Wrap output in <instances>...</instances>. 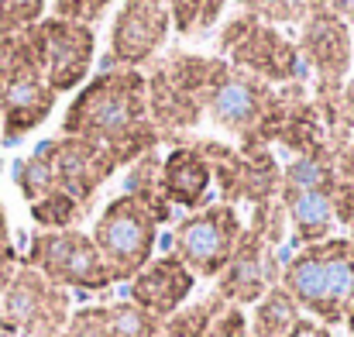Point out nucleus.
Listing matches in <instances>:
<instances>
[{
	"mask_svg": "<svg viewBox=\"0 0 354 337\" xmlns=\"http://www.w3.org/2000/svg\"><path fill=\"white\" fill-rule=\"evenodd\" d=\"M69 307L73 300L66 289L21 262L0 303V331L14 337H59L73 313Z\"/></svg>",
	"mask_w": 354,
	"mask_h": 337,
	"instance_id": "423d86ee",
	"label": "nucleus"
},
{
	"mask_svg": "<svg viewBox=\"0 0 354 337\" xmlns=\"http://www.w3.org/2000/svg\"><path fill=\"white\" fill-rule=\"evenodd\" d=\"M248 337H251V334H248Z\"/></svg>",
	"mask_w": 354,
	"mask_h": 337,
	"instance_id": "e433bc0d",
	"label": "nucleus"
},
{
	"mask_svg": "<svg viewBox=\"0 0 354 337\" xmlns=\"http://www.w3.org/2000/svg\"><path fill=\"white\" fill-rule=\"evenodd\" d=\"M221 48L231 55L237 69H244L254 80L268 83H289L296 76L299 52L289 38H282L272 24H261L248 14L234 17L221 31Z\"/></svg>",
	"mask_w": 354,
	"mask_h": 337,
	"instance_id": "9d476101",
	"label": "nucleus"
},
{
	"mask_svg": "<svg viewBox=\"0 0 354 337\" xmlns=\"http://www.w3.org/2000/svg\"><path fill=\"white\" fill-rule=\"evenodd\" d=\"M165 7H169L172 28H176L183 38H193V35L210 31V28L221 21L227 0H165Z\"/></svg>",
	"mask_w": 354,
	"mask_h": 337,
	"instance_id": "412c9836",
	"label": "nucleus"
},
{
	"mask_svg": "<svg viewBox=\"0 0 354 337\" xmlns=\"http://www.w3.org/2000/svg\"><path fill=\"white\" fill-rule=\"evenodd\" d=\"M83 214H86V207H80V203H76L69 193H62V190H52L48 197H41V200L31 203L35 224H41L45 230H73V227L80 224Z\"/></svg>",
	"mask_w": 354,
	"mask_h": 337,
	"instance_id": "5701e85b",
	"label": "nucleus"
},
{
	"mask_svg": "<svg viewBox=\"0 0 354 337\" xmlns=\"http://www.w3.org/2000/svg\"><path fill=\"white\" fill-rule=\"evenodd\" d=\"M59 337H111L107 307H83V310L69 313V320H66Z\"/></svg>",
	"mask_w": 354,
	"mask_h": 337,
	"instance_id": "a878e982",
	"label": "nucleus"
},
{
	"mask_svg": "<svg viewBox=\"0 0 354 337\" xmlns=\"http://www.w3.org/2000/svg\"><path fill=\"white\" fill-rule=\"evenodd\" d=\"M35 272H41L52 286L59 289H83V293H100L114 286L111 268L104 265L97 244L90 234L80 227L73 230H41L31 237L28 262Z\"/></svg>",
	"mask_w": 354,
	"mask_h": 337,
	"instance_id": "39448f33",
	"label": "nucleus"
},
{
	"mask_svg": "<svg viewBox=\"0 0 354 337\" xmlns=\"http://www.w3.org/2000/svg\"><path fill=\"white\" fill-rule=\"evenodd\" d=\"M55 93L48 90L28 28L0 38V134L17 141L48 120Z\"/></svg>",
	"mask_w": 354,
	"mask_h": 337,
	"instance_id": "7ed1b4c3",
	"label": "nucleus"
},
{
	"mask_svg": "<svg viewBox=\"0 0 354 337\" xmlns=\"http://www.w3.org/2000/svg\"><path fill=\"white\" fill-rule=\"evenodd\" d=\"M299 59H306L320 80V104L327 113V124H337V97L344 90V76L351 69V31L341 17L330 10L313 14L310 21L299 24V42H296Z\"/></svg>",
	"mask_w": 354,
	"mask_h": 337,
	"instance_id": "1a4fd4ad",
	"label": "nucleus"
},
{
	"mask_svg": "<svg viewBox=\"0 0 354 337\" xmlns=\"http://www.w3.org/2000/svg\"><path fill=\"white\" fill-rule=\"evenodd\" d=\"M10 244V227H7V214H3V203H0V248Z\"/></svg>",
	"mask_w": 354,
	"mask_h": 337,
	"instance_id": "72a5a7b5",
	"label": "nucleus"
},
{
	"mask_svg": "<svg viewBox=\"0 0 354 337\" xmlns=\"http://www.w3.org/2000/svg\"><path fill=\"white\" fill-rule=\"evenodd\" d=\"M14 183H17V190H21V197H24L28 203H35V200L48 197L52 190H59V186H55V169H52L48 145H41L35 155H28V158L17 162Z\"/></svg>",
	"mask_w": 354,
	"mask_h": 337,
	"instance_id": "4be33fe9",
	"label": "nucleus"
},
{
	"mask_svg": "<svg viewBox=\"0 0 354 337\" xmlns=\"http://www.w3.org/2000/svg\"><path fill=\"white\" fill-rule=\"evenodd\" d=\"M172 17L165 0H124L111 24V62L138 69L169 38Z\"/></svg>",
	"mask_w": 354,
	"mask_h": 337,
	"instance_id": "9b49d317",
	"label": "nucleus"
},
{
	"mask_svg": "<svg viewBox=\"0 0 354 337\" xmlns=\"http://www.w3.org/2000/svg\"><path fill=\"white\" fill-rule=\"evenodd\" d=\"M299 317H303V313H299L296 300H292L282 286H272V289L254 303L248 334L251 337H286Z\"/></svg>",
	"mask_w": 354,
	"mask_h": 337,
	"instance_id": "6ab92c4d",
	"label": "nucleus"
},
{
	"mask_svg": "<svg viewBox=\"0 0 354 337\" xmlns=\"http://www.w3.org/2000/svg\"><path fill=\"white\" fill-rule=\"evenodd\" d=\"M344 324H348V331L354 334V303L348 307V313H344Z\"/></svg>",
	"mask_w": 354,
	"mask_h": 337,
	"instance_id": "f704fd0d",
	"label": "nucleus"
},
{
	"mask_svg": "<svg viewBox=\"0 0 354 337\" xmlns=\"http://www.w3.org/2000/svg\"><path fill=\"white\" fill-rule=\"evenodd\" d=\"M286 337H330V327H324V324L313 320V317H299Z\"/></svg>",
	"mask_w": 354,
	"mask_h": 337,
	"instance_id": "2f4dec72",
	"label": "nucleus"
},
{
	"mask_svg": "<svg viewBox=\"0 0 354 337\" xmlns=\"http://www.w3.org/2000/svg\"><path fill=\"white\" fill-rule=\"evenodd\" d=\"M162 217L138 197H114L93 224V244L114 282H131L155 255Z\"/></svg>",
	"mask_w": 354,
	"mask_h": 337,
	"instance_id": "20e7f679",
	"label": "nucleus"
},
{
	"mask_svg": "<svg viewBox=\"0 0 354 337\" xmlns=\"http://www.w3.org/2000/svg\"><path fill=\"white\" fill-rule=\"evenodd\" d=\"M48 155H52V169H55V186L62 193H69L80 207L90 210L93 193L114 176V169H120V162L100 145H90L83 138H55L45 141Z\"/></svg>",
	"mask_w": 354,
	"mask_h": 337,
	"instance_id": "f8f14e48",
	"label": "nucleus"
},
{
	"mask_svg": "<svg viewBox=\"0 0 354 337\" xmlns=\"http://www.w3.org/2000/svg\"><path fill=\"white\" fill-rule=\"evenodd\" d=\"M279 203L286 207V217L292 224V237L306 248V244H320L334 234L337 217H334V203H330V190H303V193H289L279 197Z\"/></svg>",
	"mask_w": 354,
	"mask_h": 337,
	"instance_id": "f3484780",
	"label": "nucleus"
},
{
	"mask_svg": "<svg viewBox=\"0 0 354 337\" xmlns=\"http://www.w3.org/2000/svg\"><path fill=\"white\" fill-rule=\"evenodd\" d=\"M241 217L231 203H210L203 210H193L189 217H183L176 227V258L196 275V279H217L231 255H234L237 241H241Z\"/></svg>",
	"mask_w": 354,
	"mask_h": 337,
	"instance_id": "6e6552de",
	"label": "nucleus"
},
{
	"mask_svg": "<svg viewBox=\"0 0 354 337\" xmlns=\"http://www.w3.org/2000/svg\"><path fill=\"white\" fill-rule=\"evenodd\" d=\"M237 7L261 24H292V0H237Z\"/></svg>",
	"mask_w": 354,
	"mask_h": 337,
	"instance_id": "bb28decb",
	"label": "nucleus"
},
{
	"mask_svg": "<svg viewBox=\"0 0 354 337\" xmlns=\"http://www.w3.org/2000/svg\"><path fill=\"white\" fill-rule=\"evenodd\" d=\"M279 265H275V255L272 248L251 230L244 227L241 230V241H237L234 255L227 262V268L217 275V296L231 307H251L258 303L272 286H279Z\"/></svg>",
	"mask_w": 354,
	"mask_h": 337,
	"instance_id": "ddd939ff",
	"label": "nucleus"
},
{
	"mask_svg": "<svg viewBox=\"0 0 354 337\" xmlns=\"http://www.w3.org/2000/svg\"><path fill=\"white\" fill-rule=\"evenodd\" d=\"M327 10L341 17L344 24H354V0H327Z\"/></svg>",
	"mask_w": 354,
	"mask_h": 337,
	"instance_id": "473e14b6",
	"label": "nucleus"
},
{
	"mask_svg": "<svg viewBox=\"0 0 354 337\" xmlns=\"http://www.w3.org/2000/svg\"><path fill=\"white\" fill-rule=\"evenodd\" d=\"M41 14L45 0H0V38L31 28L35 21H41Z\"/></svg>",
	"mask_w": 354,
	"mask_h": 337,
	"instance_id": "393cba45",
	"label": "nucleus"
},
{
	"mask_svg": "<svg viewBox=\"0 0 354 337\" xmlns=\"http://www.w3.org/2000/svg\"><path fill=\"white\" fill-rule=\"evenodd\" d=\"M224 307L227 303L217 293L207 296V300H200V303H193V307H183L169 320H162L158 337H214V320H217V313Z\"/></svg>",
	"mask_w": 354,
	"mask_h": 337,
	"instance_id": "aec40b11",
	"label": "nucleus"
},
{
	"mask_svg": "<svg viewBox=\"0 0 354 337\" xmlns=\"http://www.w3.org/2000/svg\"><path fill=\"white\" fill-rule=\"evenodd\" d=\"M279 286L324 327L344 324V313L354 303V241L327 237L299 248L286 262Z\"/></svg>",
	"mask_w": 354,
	"mask_h": 337,
	"instance_id": "f03ea898",
	"label": "nucleus"
},
{
	"mask_svg": "<svg viewBox=\"0 0 354 337\" xmlns=\"http://www.w3.org/2000/svg\"><path fill=\"white\" fill-rule=\"evenodd\" d=\"M351 241H354V224H351Z\"/></svg>",
	"mask_w": 354,
	"mask_h": 337,
	"instance_id": "c9c22d12",
	"label": "nucleus"
},
{
	"mask_svg": "<svg viewBox=\"0 0 354 337\" xmlns=\"http://www.w3.org/2000/svg\"><path fill=\"white\" fill-rule=\"evenodd\" d=\"M62 134L107 148L120 165L155 152L158 131L148 120V80L138 69L100 73L66 107Z\"/></svg>",
	"mask_w": 354,
	"mask_h": 337,
	"instance_id": "f257e3e1",
	"label": "nucleus"
},
{
	"mask_svg": "<svg viewBox=\"0 0 354 337\" xmlns=\"http://www.w3.org/2000/svg\"><path fill=\"white\" fill-rule=\"evenodd\" d=\"M210 186H214V169L193 145H179L162 158L158 190H162L169 207L176 203V207L196 210L210 197Z\"/></svg>",
	"mask_w": 354,
	"mask_h": 337,
	"instance_id": "dca6fc26",
	"label": "nucleus"
},
{
	"mask_svg": "<svg viewBox=\"0 0 354 337\" xmlns=\"http://www.w3.org/2000/svg\"><path fill=\"white\" fill-rule=\"evenodd\" d=\"M28 38L35 45L41 76L55 97L76 90L90 76L93 52H97L93 24H80V21H66V17L48 14L28 28Z\"/></svg>",
	"mask_w": 354,
	"mask_h": 337,
	"instance_id": "0eeeda50",
	"label": "nucleus"
},
{
	"mask_svg": "<svg viewBox=\"0 0 354 337\" xmlns=\"http://www.w3.org/2000/svg\"><path fill=\"white\" fill-rule=\"evenodd\" d=\"M17 268H21L17 251H14L10 244H3V248H0V303H3V293H7V286H10V279H14Z\"/></svg>",
	"mask_w": 354,
	"mask_h": 337,
	"instance_id": "c756f323",
	"label": "nucleus"
},
{
	"mask_svg": "<svg viewBox=\"0 0 354 337\" xmlns=\"http://www.w3.org/2000/svg\"><path fill=\"white\" fill-rule=\"evenodd\" d=\"M148 111L169 127H196L203 117V104L176 83H169L162 73H155V80L148 83Z\"/></svg>",
	"mask_w": 354,
	"mask_h": 337,
	"instance_id": "a211bd4d",
	"label": "nucleus"
},
{
	"mask_svg": "<svg viewBox=\"0 0 354 337\" xmlns=\"http://www.w3.org/2000/svg\"><path fill=\"white\" fill-rule=\"evenodd\" d=\"M268 100H272V93L261 80H254L241 69H231V66H221V73L207 93V113L221 127L248 138L254 131L258 117L265 113Z\"/></svg>",
	"mask_w": 354,
	"mask_h": 337,
	"instance_id": "4468645a",
	"label": "nucleus"
},
{
	"mask_svg": "<svg viewBox=\"0 0 354 337\" xmlns=\"http://www.w3.org/2000/svg\"><path fill=\"white\" fill-rule=\"evenodd\" d=\"M193 286H196V275L176 255H162V258H151L131 279V303H138L158 320H169L176 310H183Z\"/></svg>",
	"mask_w": 354,
	"mask_h": 337,
	"instance_id": "2eb2a0df",
	"label": "nucleus"
},
{
	"mask_svg": "<svg viewBox=\"0 0 354 337\" xmlns=\"http://www.w3.org/2000/svg\"><path fill=\"white\" fill-rule=\"evenodd\" d=\"M107 324H111V337H158L162 331V320L141 310L138 303H111Z\"/></svg>",
	"mask_w": 354,
	"mask_h": 337,
	"instance_id": "b1692460",
	"label": "nucleus"
},
{
	"mask_svg": "<svg viewBox=\"0 0 354 337\" xmlns=\"http://www.w3.org/2000/svg\"><path fill=\"white\" fill-rule=\"evenodd\" d=\"M330 203H334V217L337 224H354V183L348 179H337L330 186Z\"/></svg>",
	"mask_w": 354,
	"mask_h": 337,
	"instance_id": "c85d7f7f",
	"label": "nucleus"
},
{
	"mask_svg": "<svg viewBox=\"0 0 354 337\" xmlns=\"http://www.w3.org/2000/svg\"><path fill=\"white\" fill-rule=\"evenodd\" d=\"M337 124L354 127V76L344 80V90H341V97H337Z\"/></svg>",
	"mask_w": 354,
	"mask_h": 337,
	"instance_id": "7c9ffc66",
	"label": "nucleus"
},
{
	"mask_svg": "<svg viewBox=\"0 0 354 337\" xmlns=\"http://www.w3.org/2000/svg\"><path fill=\"white\" fill-rule=\"evenodd\" d=\"M351 337H354V334H351Z\"/></svg>",
	"mask_w": 354,
	"mask_h": 337,
	"instance_id": "4c0bfd02",
	"label": "nucleus"
},
{
	"mask_svg": "<svg viewBox=\"0 0 354 337\" xmlns=\"http://www.w3.org/2000/svg\"><path fill=\"white\" fill-rule=\"evenodd\" d=\"M107 7H111V0H55V3H52V17H66V21L93 24Z\"/></svg>",
	"mask_w": 354,
	"mask_h": 337,
	"instance_id": "cd10ccee",
	"label": "nucleus"
}]
</instances>
